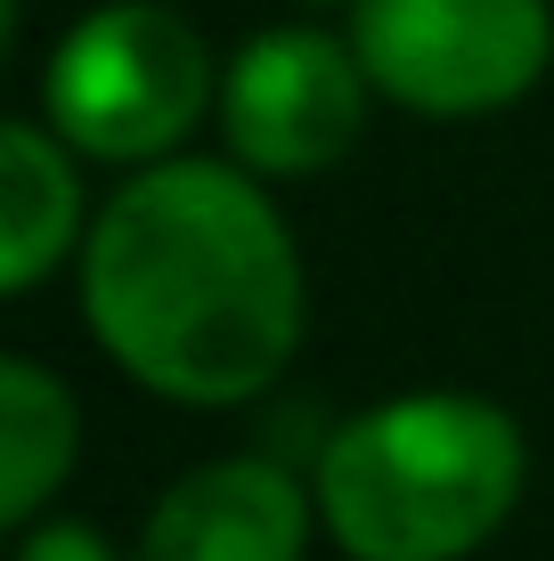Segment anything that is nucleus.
Here are the masks:
<instances>
[{"label":"nucleus","mask_w":554,"mask_h":561,"mask_svg":"<svg viewBox=\"0 0 554 561\" xmlns=\"http://www.w3.org/2000/svg\"><path fill=\"white\" fill-rule=\"evenodd\" d=\"M99 351L171 408H245L302 351V253L245 163L171 154L114 187L82 244Z\"/></svg>","instance_id":"1"},{"label":"nucleus","mask_w":554,"mask_h":561,"mask_svg":"<svg viewBox=\"0 0 554 561\" xmlns=\"http://www.w3.org/2000/svg\"><path fill=\"white\" fill-rule=\"evenodd\" d=\"M530 448L498 399L408 391L318 448V520L351 561H465L522 505Z\"/></svg>","instance_id":"2"},{"label":"nucleus","mask_w":554,"mask_h":561,"mask_svg":"<svg viewBox=\"0 0 554 561\" xmlns=\"http://www.w3.org/2000/svg\"><path fill=\"white\" fill-rule=\"evenodd\" d=\"M213 106V49L163 0L90 9L42 66V123L99 163H171Z\"/></svg>","instance_id":"3"},{"label":"nucleus","mask_w":554,"mask_h":561,"mask_svg":"<svg viewBox=\"0 0 554 561\" xmlns=\"http://www.w3.org/2000/svg\"><path fill=\"white\" fill-rule=\"evenodd\" d=\"M351 57L375 99L425 123H473L539 90L554 57V9L546 0H359Z\"/></svg>","instance_id":"4"},{"label":"nucleus","mask_w":554,"mask_h":561,"mask_svg":"<svg viewBox=\"0 0 554 561\" xmlns=\"http://www.w3.org/2000/svg\"><path fill=\"white\" fill-rule=\"evenodd\" d=\"M368 73L351 42L318 25H270L253 33L221 73V130L253 180H310L335 154H351L368 123Z\"/></svg>","instance_id":"5"},{"label":"nucleus","mask_w":554,"mask_h":561,"mask_svg":"<svg viewBox=\"0 0 554 561\" xmlns=\"http://www.w3.org/2000/svg\"><path fill=\"white\" fill-rule=\"evenodd\" d=\"M318 529V489L278 456H213L156 496L139 561H302Z\"/></svg>","instance_id":"6"},{"label":"nucleus","mask_w":554,"mask_h":561,"mask_svg":"<svg viewBox=\"0 0 554 561\" xmlns=\"http://www.w3.org/2000/svg\"><path fill=\"white\" fill-rule=\"evenodd\" d=\"M82 228L74 147L49 123H0V294H33Z\"/></svg>","instance_id":"7"},{"label":"nucleus","mask_w":554,"mask_h":561,"mask_svg":"<svg viewBox=\"0 0 554 561\" xmlns=\"http://www.w3.org/2000/svg\"><path fill=\"white\" fill-rule=\"evenodd\" d=\"M74 456H82L74 391L42 358H0V520L33 529L42 505L66 489Z\"/></svg>","instance_id":"8"},{"label":"nucleus","mask_w":554,"mask_h":561,"mask_svg":"<svg viewBox=\"0 0 554 561\" xmlns=\"http://www.w3.org/2000/svg\"><path fill=\"white\" fill-rule=\"evenodd\" d=\"M16 561H114V546L90 529V520H33Z\"/></svg>","instance_id":"9"},{"label":"nucleus","mask_w":554,"mask_h":561,"mask_svg":"<svg viewBox=\"0 0 554 561\" xmlns=\"http://www.w3.org/2000/svg\"><path fill=\"white\" fill-rule=\"evenodd\" d=\"M302 9H359V0H302Z\"/></svg>","instance_id":"10"}]
</instances>
